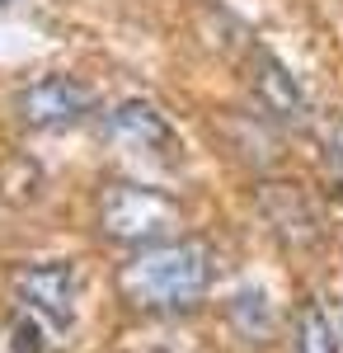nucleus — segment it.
<instances>
[{"label": "nucleus", "instance_id": "obj_1", "mask_svg": "<svg viewBox=\"0 0 343 353\" xmlns=\"http://www.w3.org/2000/svg\"><path fill=\"white\" fill-rule=\"evenodd\" d=\"M123 297L141 311H188L211 288V250L202 241H160L118 273Z\"/></svg>", "mask_w": 343, "mask_h": 353}, {"label": "nucleus", "instance_id": "obj_2", "mask_svg": "<svg viewBox=\"0 0 343 353\" xmlns=\"http://www.w3.org/2000/svg\"><path fill=\"white\" fill-rule=\"evenodd\" d=\"M179 203L165 189H146V184H108L99 193V231L118 245H160L179 231Z\"/></svg>", "mask_w": 343, "mask_h": 353}, {"label": "nucleus", "instance_id": "obj_3", "mask_svg": "<svg viewBox=\"0 0 343 353\" xmlns=\"http://www.w3.org/2000/svg\"><path fill=\"white\" fill-rule=\"evenodd\" d=\"M108 141H118L123 151H132L141 161L169 165V170L179 165V137L165 123V113L146 99H127L108 113Z\"/></svg>", "mask_w": 343, "mask_h": 353}, {"label": "nucleus", "instance_id": "obj_4", "mask_svg": "<svg viewBox=\"0 0 343 353\" xmlns=\"http://www.w3.org/2000/svg\"><path fill=\"white\" fill-rule=\"evenodd\" d=\"M14 297L24 301V311L33 316H48L56 330H66L76 321V273L71 264H24L14 269Z\"/></svg>", "mask_w": 343, "mask_h": 353}, {"label": "nucleus", "instance_id": "obj_5", "mask_svg": "<svg viewBox=\"0 0 343 353\" xmlns=\"http://www.w3.org/2000/svg\"><path fill=\"white\" fill-rule=\"evenodd\" d=\"M90 109H94V90L71 81V76L33 81L24 94H19V113H24L28 128H71V123H80Z\"/></svg>", "mask_w": 343, "mask_h": 353}, {"label": "nucleus", "instance_id": "obj_6", "mask_svg": "<svg viewBox=\"0 0 343 353\" xmlns=\"http://www.w3.org/2000/svg\"><path fill=\"white\" fill-rule=\"evenodd\" d=\"M259 208H264L268 226L278 231V241L287 250H311L320 245V212L296 184H264L259 189Z\"/></svg>", "mask_w": 343, "mask_h": 353}, {"label": "nucleus", "instance_id": "obj_7", "mask_svg": "<svg viewBox=\"0 0 343 353\" xmlns=\"http://www.w3.org/2000/svg\"><path fill=\"white\" fill-rule=\"evenodd\" d=\"M249 85H254V94H259L268 118H278V123H306V94H301L296 76L273 52H254Z\"/></svg>", "mask_w": 343, "mask_h": 353}, {"label": "nucleus", "instance_id": "obj_8", "mask_svg": "<svg viewBox=\"0 0 343 353\" xmlns=\"http://www.w3.org/2000/svg\"><path fill=\"white\" fill-rule=\"evenodd\" d=\"M291 353H339V334L329 325L324 306L306 301L296 311V325H291Z\"/></svg>", "mask_w": 343, "mask_h": 353}, {"label": "nucleus", "instance_id": "obj_9", "mask_svg": "<svg viewBox=\"0 0 343 353\" xmlns=\"http://www.w3.org/2000/svg\"><path fill=\"white\" fill-rule=\"evenodd\" d=\"M231 325H236L249 344H268V334H273V306H268V292H259V288L236 292V301H231Z\"/></svg>", "mask_w": 343, "mask_h": 353}, {"label": "nucleus", "instance_id": "obj_10", "mask_svg": "<svg viewBox=\"0 0 343 353\" xmlns=\"http://www.w3.org/2000/svg\"><path fill=\"white\" fill-rule=\"evenodd\" d=\"M43 330L33 325V321H14V353H43Z\"/></svg>", "mask_w": 343, "mask_h": 353}, {"label": "nucleus", "instance_id": "obj_11", "mask_svg": "<svg viewBox=\"0 0 343 353\" xmlns=\"http://www.w3.org/2000/svg\"><path fill=\"white\" fill-rule=\"evenodd\" d=\"M334 170L343 174V141H334Z\"/></svg>", "mask_w": 343, "mask_h": 353}, {"label": "nucleus", "instance_id": "obj_12", "mask_svg": "<svg viewBox=\"0 0 343 353\" xmlns=\"http://www.w3.org/2000/svg\"><path fill=\"white\" fill-rule=\"evenodd\" d=\"M0 5H10V0H0Z\"/></svg>", "mask_w": 343, "mask_h": 353}]
</instances>
